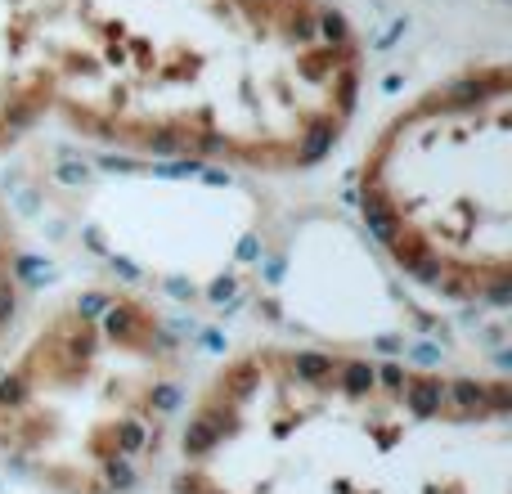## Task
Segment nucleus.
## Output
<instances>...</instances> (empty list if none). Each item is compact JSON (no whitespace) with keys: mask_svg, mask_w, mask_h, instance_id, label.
I'll return each instance as SVG.
<instances>
[{"mask_svg":"<svg viewBox=\"0 0 512 494\" xmlns=\"http://www.w3.org/2000/svg\"><path fill=\"white\" fill-rule=\"evenodd\" d=\"M176 494H512L508 382L256 346L189 405Z\"/></svg>","mask_w":512,"mask_h":494,"instance_id":"nucleus-2","label":"nucleus"},{"mask_svg":"<svg viewBox=\"0 0 512 494\" xmlns=\"http://www.w3.org/2000/svg\"><path fill=\"white\" fill-rule=\"evenodd\" d=\"M18 306V247H14V230L5 221V207H0V333L9 328Z\"/></svg>","mask_w":512,"mask_h":494,"instance_id":"nucleus-6","label":"nucleus"},{"mask_svg":"<svg viewBox=\"0 0 512 494\" xmlns=\"http://www.w3.org/2000/svg\"><path fill=\"white\" fill-rule=\"evenodd\" d=\"M45 122L126 153L301 171L360 108V45L324 0H14Z\"/></svg>","mask_w":512,"mask_h":494,"instance_id":"nucleus-1","label":"nucleus"},{"mask_svg":"<svg viewBox=\"0 0 512 494\" xmlns=\"http://www.w3.org/2000/svg\"><path fill=\"white\" fill-rule=\"evenodd\" d=\"M45 122V108L36 99L32 72L23 59V32H18L14 0H0V153L18 144L27 131Z\"/></svg>","mask_w":512,"mask_h":494,"instance_id":"nucleus-5","label":"nucleus"},{"mask_svg":"<svg viewBox=\"0 0 512 494\" xmlns=\"http://www.w3.org/2000/svg\"><path fill=\"white\" fill-rule=\"evenodd\" d=\"M508 171V68H463L378 126L360 162L364 225L423 288L499 301L512 279Z\"/></svg>","mask_w":512,"mask_h":494,"instance_id":"nucleus-4","label":"nucleus"},{"mask_svg":"<svg viewBox=\"0 0 512 494\" xmlns=\"http://www.w3.org/2000/svg\"><path fill=\"white\" fill-rule=\"evenodd\" d=\"M185 409L180 337L153 301L81 288L0 364V468L36 494H135Z\"/></svg>","mask_w":512,"mask_h":494,"instance_id":"nucleus-3","label":"nucleus"}]
</instances>
